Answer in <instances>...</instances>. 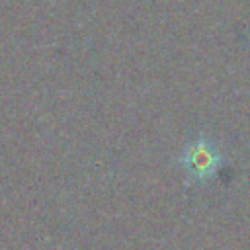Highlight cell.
I'll return each instance as SVG.
<instances>
[{
  "label": "cell",
  "mask_w": 250,
  "mask_h": 250,
  "mask_svg": "<svg viewBox=\"0 0 250 250\" xmlns=\"http://www.w3.org/2000/svg\"><path fill=\"white\" fill-rule=\"evenodd\" d=\"M180 164L191 180L205 182L215 176L217 168L221 166V154L207 139H197L186 146L180 156Z\"/></svg>",
  "instance_id": "1"
}]
</instances>
